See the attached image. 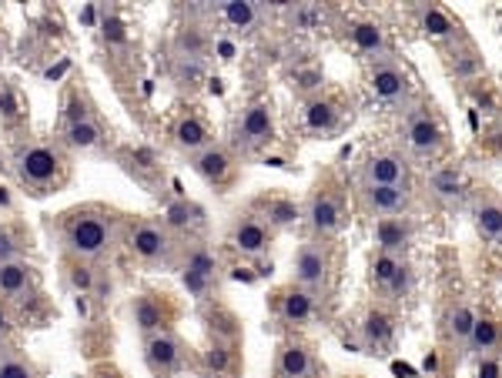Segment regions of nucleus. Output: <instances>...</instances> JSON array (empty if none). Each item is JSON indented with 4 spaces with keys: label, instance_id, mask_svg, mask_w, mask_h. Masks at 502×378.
Returning <instances> with one entry per match:
<instances>
[{
    "label": "nucleus",
    "instance_id": "f257e3e1",
    "mask_svg": "<svg viewBox=\"0 0 502 378\" xmlns=\"http://www.w3.org/2000/svg\"><path fill=\"white\" fill-rule=\"evenodd\" d=\"M61 241L77 261H94L111 251L114 218L104 208H74L61 221Z\"/></svg>",
    "mask_w": 502,
    "mask_h": 378
},
{
    "label": "nucleus",
    "instance_id": "f03ea898",
    "mask_svg": "<svg viewBox=\"0 0 502 378\" xmlns=\"http://www.w3.org/2000/svg\"><path fill=\"white\" fill-rule=\"evenodd\" d=\"M64 154L51 144H21L17 151H14V174H17V181L31 191V195H44V191H51L54 184H61L64 178Z\"/></svg>",
    "mask_w": 502,
    "mask_h": 378
},
{
    "label": "nucleus",
    "instance_id": "7ed1b4c3",
    "mask_svg": "<svg viewBox=\"0 0 502 378\" xmlns=\"http://www.w3.org/2000/svg\"><path fill=\"white\" fill-rule=\"evenodd\" d=\"M128 255L144 261V265H168L175 258V235L158 221H134L124 235Z\"/></svg>",
    "mask_w": 502,
    "mask_h": 378
},
{
    "label": "nucleus",
    "instance_id": "20e7f679",
    "mask_svg": "<svg viewBox=\"0 0 502 378\" xmlns=\"http://www.w3.org/2000/svg\"><path fill=\"white\" fill-rule=\"evenodd\" d=\"M292 271H295V285L312 291V295H325L328 281H332V251H328L325 241H305V245L295 251V261H292Z\"/></svg>",
    "mask_w": 502,
    "mask_h": 378
},
{
    "label": "nucleus",
    "instance_id": "39448f33",
    "mask_svg": "<svg viewBox=\"0 0 502 378\" xmlns=\"http://www.w3.org/2000/svg\"><path fill=\"white\" fill-rule=\"evenodd\" d=\"M402 141H405L409 154L425 158V161H435L446 151V131H442L439 117L432 111H425V107L409 111V117L402 124Z\"/></svg>",
    "mask_w": 502,
    "mask_h": 378
},
{
    "label": "nucleus",
    "instance_id": "423d86ee",
    "mask_svg": "<svg viewBox=\"0 0 502 378\" xmlns=\"http://www.w3.org/2000/svg\"><path fill=\"white\" fill-rule=\"evenodd\" d=\"M275 141V111L268 101L248 104L235 124V144L241 151H258Z\"/></svg>",
    "mask_w": 502,
    "mask_h": 378
},
{
    "label": "nucleus",
    "instance_id": "0eeeda50",
    "mask_svg": "<svg viewBox=\"0 0 502 378\" xmlns=\"http://www.w3.org/2000/svg\"><path fill=\"white\" fill-rule=\"evenodd\" d=\"M302 218H305L308 231L315 235V241H328V238L339 235L342 205H339V198H335V191L318 184L315 191H312V198L305 201V208H302Z\"/></svg>",
    "mask_w": 502,
    "mask_h": 378
},
{
    "label": "nucleus",
    "instance_id": "6e6552de",
    "mask_svg": "<svg viewBox=\"0 0 502 378\" xmlns=\"http://www.w3.org/2000/svg\"><path fill=\"white\" fill-rule=\"evenodd\" d=\"M144 365L151 368L154 378H175L185 365V345L178 342L171 328L154 332L144 338Z\"/></svg>",
    "mask_w": 502,
    "mask_h": 378
},
{
    "label": "nucleus",
    "instance_id": "1a4fd4ad",
    "mask_svg": "<svg viewBox=\"0 0 502 378\" xmlns=\"http://www.w3.org/2000/svg\"><path fill=\"white\" fill-rule=\"evenodd\" d=\"M369 91L375 101L382 104H399L412 94V77L405 67L385 57V61H372L369 64Z\"/></svg>",
    "mask_w": 502,
    "mask_h": 378
},
{
    "label": "nucleus",
    "instance_id": "9d476101",
    "mask_svg": "<svg viewBox=\"0 0 502 378\" xmlns=\"http://www.w3.org/2000/svg\"><path fill=\"white\" fill-rule=\"evenodd\" d=\"M228 245L235 248L241 258H261L268 255V248H271V228L261 221L258 215L245 211V215H238L228 228Z\"/></svg>",
    "mask_w": 502,
    "mask_h": 378
},
{
    "label": "nucleus",
    "instance_id": "9b49d317",
    "mask_svg": "<svg viewBox=\"0 0 502 378\" xmlns=\"http://www.w3.org/2000/svg\"><path fill=\"white\" fill-rule=\"evenodd\" d=\"M191 171H195L205 184H211V188H228L238 171V164H235L231 148L215 141V144H208L205 151L191 154Z\"/></svg>",
    "mask_w": 502,
    "mask_h": 378
},
{
    "label": "nucleus",
    "instance_id": "f8f14e48",
    "mask_svg": "<svg viewBox=\"0 0 502 378\" xmlns=\"http://www.w3.org/2000/svg\"><path fill=\"white\" fill-rule=\"evenodd\" d=\"M409 161L392 151L369 154L362 164V184L369 188H409Z\"/></svg>",
    "mask_w": 502,
    "mask_h": 378
},
{
    "label": "nucleus",
    "instance_id": "ddd939ff",
    "mask_svg": "<svg viewBox=\"0 0 502 378\" xmlns=\"http://www.w3.org/2000/svg\"><path fill=\"white\" fill-rule=\"evenodd\" d=\"M359 198H362V208H365L375 221H379V218H402L412 211L409 188H369V184H362Z\"/></svg>",
    "mask_w": 502,
    "mask_h": 378
},
{
    "label": "nucleus",
    "instance_id": "4468645a",
    "mask_svg": "<svg viewBox=\"0 0 502 378\" xmlns=\"http://www.w3.org/2000/svg\"><path fill=\"white\" fill-rule=\"evenodd\" d=\"M375 248L379 251H389V255H405L412 245V238H415V221L409 215L402 218H379L375 221Z\"/></svg>",
    "mask_w": 502,
    "mask_h": 378
},
{
    "label": "nucleus",
    "instance_id": "2eb2a0df",
    "mask_svg": "<svg viewBox=\"0 0 502 378\" xmlns=\"http://www.w3.org/2000/svg\"><path fill=\"white\" fill-rule=\"evenodd\" d=\"M315 301L318 298L312 295V291H305V288H285V291H278L275 298V315L282 325H305V322H312L315 318Z\"/></svg>",
    "mask_w": 502,
    "mask_h": 378
},
{
    "label": "nucleus",
    "instance_id": "dca6fc26",
    "mask_svg": "<svg viewBox=\"0 0 502 378\" xmlns=\"http://www.w3.org/2000/svg\"><path fill=\"white\" fill-rule=\"evenodd\" d=\"M171 144L191 158V154L205 151L208 144H215V138H211L208 124L201 121L198 114H185V117H178L175 128H171Z\"/></svg>",
    "mask_w": 502,
    "mask_h": 378
},
{
    "label": "nucleus",
    "instance_id": "f3484780",
    "mask_svg": "<svg viewBox=\"0 0 502 378\" xmlns=\"http://www.w3.org/2000/svg\"><path fill=\"white\" fill-rule=\"evenodd\" d=\"M349 34H352L355 51H359L362 57H369V61H385V57H392L389 54V37H385V31H382V24L355 21Z\"/></svg>",
    "mask_w": 502,
    "mask_h": 378
},
{
    "label": "nucleus",
    "instance_id": "a211bd4d",
    "mask_svg": "<svg viewBox=\"0 0 502 378\" xmlns=\"http://www.w3.org/2000/svg\"><path fill=\"white\" fill-rule=\"evenodd\" d=\"M472 225L486 241L502 245V201L492 195H482L472 201Z\"/></svg>",
    "mask_w": 502,
    "mask_h": 378
},
{
    "label": "nucleus",
    "instance_id": "6ab92c4d",
    "mask_svg": "<svg viewBox=\"0 0 502 378\" xmlns=\"http://www.w3.org/2000/svg\"><path fill=\"white\" fill-rule=\"evenodd\" d=\"M312 372H315L312 348L302 345V342H285L278 352L275 378H312Z\"/></svg>",
    "mask_w": 502,
    "mask_h": 378
},
{
    "label": "nucleus",
    "instance_id": "aec40b11",
    "mask_svg": "<svg viewBox=\"0 0 502 378\" xmlns=\"http://www.w3.org/2000/svg\"><path fill=\"white\" fill-rule=\"evenodd\" d=\"M359 338L365 348H385L392 345V338H395V322H392L389 312H382V308H369L359 322Z\"/></svg>",
    "mask_w": 502,
    "mask_h": 378
},
{
    "label": "nucleus",
    "instance_id": "412c9836",
    "mask_svg": "<svg viewBox=\"0 0 502 378\" xmlns=\"http://www.w3.org/2000/svg\"><path fill=\"white\" fill-rule=\"evenodd\" d=\"M469 352L476 358H486V355H502V322L492 315H479L476 325H472V335H469Z\"/></svg>",
    "mask_w": 502,
    "mask_h": 378
},
{
    "label": "nucleus",
    "instance_id": "4be33fe9",
    "mask_svg": "<svg viewBox=\"0 0 502 378\" xmlns=\"http://www.w3.org/2000/svg\"><path fill=\"white\" fill-rule=\"evenodd\" d=\"M34 281H37V271L34 265L27 261H7V265H0V298H24L34 291Z\"/></svg>",
    "mask_w": 502,
    "mask_h": 378
},
{
    "label": "nucleus",
    "instance_id": "5701e85b",
    "mask_svg": "<svg viewBox=\"0 0 502 378\" xmlns=\"http://www.w3.org/2000/svg\"><path fill=\"white\" fill-rule=\"evenodd\" d=\"M415 21H419V31L425 34L429 41H456V37H459V24L452 21L442 7H435V4L415 7Z\"/></svg>",
    "mask_w": 502,
    "mask_h": 378
},
{
    "label": "nucleus",
    "instance_id": "b1692460",
    "mask_svg": "<svg viewBox=\"0 0 502 378\" xmlns=\"http://www.w3.org/2000/svg\"><path fill=\"white\" fill-rule=\"evenodd\" d=\"M131 318H134V325H138V332H141L144 338L168 328V308H164V301H158V295H138L134 298Z\"/></svg>",
    "mask_w": 502,
    "mask_h": 378
},
{
    "label": "nucleus",
    "instance_id": "393cba45",
    "mask_svg": "<svg viewBox=\"0 0 502 378\" xmlns=\"http://www.w3.org/2000/svg\"><path fill=\"white\" fill-rule=\"evenodd\" d=\"M429 191L442 205H456V201L466 195V174H462L459 168H452V164L435 168V171L429 174Z\"/></svg>",
    "mask_w": 502,
    "mask_h": 378
},
{
    "label": "nucleus",
    "instance_id": "a878e982",
    "mask_svg": "<svg viewBox=\"0 0 502 378\" xmlns=\"http://www.w3.org/2000/svg\"><path fill=\"white\" fill-rule=\"evenodd\" d=\"M342 124V111L335 101L328 97H312L305 104V128L315 134H332Z\"/></svg>",
    "mask_w": 502,
    "mask_h": 378
},
{
    "label": "nucleus",
    "instance_id": "bb28decb",
    "mask_svg": "<svg viewBox=\"0 0 502 378\" xmlns=\"http://www.w3.org/2000/svg\"><path fill=\"white\" fill-rule=\"evenodd\" d=\"M221 14V21L238 34H251L261 24V11H258V4H248V0H228L218 7Z\"/></svg>",
    "mask_w": 502,
    "mask_h": 378
},
{
    "label": "nucleus",
    "instance_id": "cd10ccee",
    "mask_svg": "<svg viewBox=\"0 0 502 378\" xmlns=\"http://www.w3.org/2000/svg\"><path fill=\"white\" fill-rule=\"evenodd\" d=\"M181 268H188V271H195V275L208 278V281H218V275H221V261H218V255L208 245H201V241H191V245L185 248Z\"/></svg>",
    "mask_w": 502,
    "mask_h": 378
},
{
    "label": "nucleus",
    "instance_id": "c85d7f7f",
    "mask_svg": "<svg viewBox=\"0 0 502 378\" xmlns=\"http://www.w3.org/2000/svg\"><path fill=\"white\" fill-rule=\"evenodd\" d=\"M205 225V215H201V208L191 205V201H185V198H178V201H171L168 205V211H164V228L168 231H195V228Z\"/></svg>",
    "mask_w": 502,
    "mask_h": 378
},
{
    "label": "nucleus",
    "instance_id": "c756f323",
    "mask_svg": "<svg viewBox=\"0 0 502 378\" xmlns=\"http://www.w3.org/2000/svg\"><path fill=\"white\" fill-rule=\"evenodd\" d=\"M476 318H479V312H476L469 301H456V305H449V312H446V335H449L452 342H462V345H466L472 335Z\"/></svg>",
    "mask_w": 502,
    "mask_h": 378
},
{
    "label": "nucleus",
    "instance_id": "7c9ffc66",
    "mask_svg": "<svg viewBox=\"0 0 502 378\" xmlns=\"http://www.w3.org/2000/svg\"><path fill=\"white\" fill-rule=\"evenodd\" d=\"M101 141H104V131L94 117L77 121V124H64V144L74 148V151H94Z\"/></svg>",
    "mask_w": 502,
    "mask_h": 378
},
{
    "label": "nucleus",
    "instance_id": "2f4dec72",
    "mask_svg": "<svg viewBox=\"0 0 502 378\" xmlns=\"http://www.w3.org/2000/svg\"><path fill=\"white\" fill-rule=\"evenodd\" d=\"M175 54L178 57H188V61H205L208 34L201 31L198 24H185V27L175 34Z\"/></svg>",
    "mask_w": 502,
    "mask_h": 378
},
{
    "label": "nucleus",
    "instance_id": "473e14b6",
    "mask_svg": "<svg viewBox=\"0 0 502 378\" xmlns=\"http://www.w3.org/2000/svg\"><path fill=\"white\" fill-rule=\"evenodd\" d=\"M268 228H292L302 218V208L288 198H265V215H258Z\"/></svg>",
    "mask_w": 502,
    "mask_h": 378
},
{
    "label": "nucleus",
    "instance_id": "72a5a7b5",
    "mask_svg": "<svg viewBox=\"0 0 502 378\" xmlns=\"http://www.w3.org/2000/svg\"><path fill=\"white\" fill-rule=\"evenodd\" d=\"M201 365H205L208 375H228L231 365H235V348L228 345V342H208V348L201 352Z\"/></svg>",
    "mask_w": 502,
    "mask_h": 378
},
{
    "label": "nucleus",
    "instance_id": "f704fd0d",
    "mask_svg": "<svg viewBox=\"0 0 502 378\" xmlns=\"http://www.w3.org/2000/svg\"><path fill=\"white\" fill-rule=\"evenodd\" d=\"M208 332L215 342H228V345H235L238 335H241V328H238V318L228 312V308H215V312H208Z\"/></svg>",
    "mask_w": 502,
    "mask_h": 378
},
{
    "label": "nucleus",
    "instance_id": "c9c22d12",
    "mask_svg": "<svg viewBox=\"0 0 502 378\" xmlns=\"http://www.w3.org/2000/svg\"><path fill=\"white\" fill-rule=\"evenodd\" d=\"M402 261H405V255H389V251H379V255L372 258V285L379 288V291H385L389 281L395 278V271L402 268Z\"/></svg>",
    "mask_w": 502,
    "mask_h": 378
},
{
    "label": "nucleus",
    "instance_id": "e433bc0d",
    "mask_svg": "<svg viewBox=\"0 0 502 378\" xmlns=\"http://www.w3.org/2000/svg\"><path fill=\"white\" fill-rule=\"evenodd\" d=\"M449 67L459 81H472V77H479L482 74V57L472 51V47H462V51H452Z\"/></svg>",
    "mask_w": 502,
    "mask_h": 378
},
{
    "label": "nucleus",
    "instance_id": "4c0bfd02",
    "mask_svg": "<svg viewBox=\"0 0 502 378\" xmlns=\"http://www.w3.org/2000/svg\"><path fill=\"white\" fill-rule=\"evenodd\" d=\"M171 77H175V84H181V87H198V84L205 81V61L175 57V64H171Z\"/></svg>",
    "mask_w": 502,
    "mask_h": 378
},
{
    "label": "nucleus",
    "instance_id": "58836bf2",
    "mask_svg": "<svg viewBox=\"0 0 502 378\" xmlns=\"http://www.w3.org/2000/svg\"><path fill=\"white\" fill-rule=\"evenodd\" d=\"M412 288H415V271H412L409 261H402V268L395 271V278L389 281V288H385V298H392V301H402V298L412 295Z\"/></svg>",
    "mask_w": 502,
    "mask_h": 378
},
{
    "label": "nucleus",
    "instance_id": "ea45409f",
    "mask_svg": "<svg viewBox=\"0 0 502 378\" xmlns=\"http://www.w3.org/2000/svg\"><path fill=\"white\" fill-rule=\"evenodd\" d=\"M94 281H97V271L87 265H71V271H67V285L74 288V295H91L94 291Z\"/></svg>",
    "mask_w": 502,
    "mask_h": 378
},
{
    "label": "nucleus",
    "instance_id": "a19ab883",
    "mask_svg": "<svg viewBox=\"0 0 502 378\" xmlns=\"http://www.w3.org/2000/svg\"><path fill=\"white\" fill-rule=\"evenodd\" d=\"M181 285H185L188 291L198 298V301H211V298H215L218 281H208V278H201V275H195V271L181 268Z\"/></svg>",
    "mask_w": 502,
    "mask_h": 378
},
{
    "label": "nucleus",
    "instance_id": "79ce46f5",
    "mask_svg": "<svg viewBox=\"0 0 502 378\" xmlns=\"http://www.w3.org/2000/svg\"><path fill=\"white\" fill-rule=\"evenodd\" d=\"M0 378H37V372H34L31 362L7 352V355H0Z\"/></svg>",
    "mask_w": 502,
    "mask_h": 378
},
{
    "label": "nucleus",
    "instance_id": "37998d69",
    "mask_svg": "<svg viewBox=\"0 0 502 378\" xmlns=\"http://www.w3.org/2000/svg\"><path fill=\"white\" fill-rule=\"evenodd\" d=\"M101 37L108 47H124L128 44V27H124V21L118 14H108L101 21Z\"/></svg>",
    "mask_w": 502,
    "mask_h": 378
},
{
    "label": "nucleus",
    "instance_id": "c03bdc74",
    "mask_svg": "<svg viewBox=\"0 0 502 378\" xmlns=\"http://www.w3.org/2000/svg\"><path fill=\"white\" fill-rule=\"evenodd\" d=\"M7 261H21V241L11 231H0V265Z\"/></svg>",
    "mask_w": 502,
    "mask_h": 378
},
{
    "label": "nucleus",
    "instance_id": "a18cd8bd",
    "mask_svg": "<svg viewBox=\"0 0 502 378\" xmlns=\"http://www.w3.org/2000/svg\"><path fill=\"white\" fill-rule=\"evenodd\" d=\"M91 111H87V104L81 101V94H71L67 97V111H64V124H77V121H87Z\"/></svg>",
    "mask_w": 502,
    "mask_h": 378
},
{
    "label": "nucleus",
    "instance_id": "49530a36",
    "mask_svg": "<svg viewBox=\"0 0 502 378\" xmlns=\"http://www.w3.org/2000/svg\"><path fill=\"white\" fill-rule=\"evenodd\" d=\"M476 378H502V358L486 355L476 362Z\"/></svg>",
    "mask_w": 502,
    "mask_h": 378
},
{
    "label": "nucleus",
    "instance_id": "de8ad7c7",
    "mask_svg": "<svg viewBox=\"0 0 502 378\" xmlns=\"http://www.w3.org/2000/svg\"><path fill=\"white\" fill-rule=\"evenodd\" d=\"M322 14L315 11V7H295V14H292V21H295V27H302V31H308L312 24L318 21Z\"/></svg>",
    "mask_w": 502,
    "mask_h": 378
},
{
    "label": "nucleus",
    "instance_id": "09e8293b",
    "mask_svg": "<svg viewBox=\"0 0 502 378\" xmlns=\"http://www.w3.org/2000/svg\"><path fill=\"white\" fill-rule=\"evenodd\" d=\"M74 308H77L81 318H87L91 315V295H74Z\"/></svg>",
    "mask_w": 502,
    "mask_h": 378
},
{
    "label": "nucleus",
    "instance_id": "8fccbe9b",
    "mask_svg": "<svg viewBox=\"0 0 502 378\" xmlns=\"http://www.w3.org/2000/svg\"><path fill=\"white\" fill-rule=\"evenodd\" d=\"M11 335V315H7V308L0 305V338Z\"/></svg>",
    "mask_w": 502,
    "mask_h": 378
},
{
    "label": "nucleus",
    "instance_id": "3c124183",
    "mask_svg": "<svg viewBox=\"0 0 502 378\" xmlns=\"http://www.w3.org/2000/svg\"><path fill=\"white\" fill-rule=\"evenodd\" d=\"M14 205V195H11V188H7V184H0V208H4V211H7V208Z\"/></svg>",
    "mask_w": 502,
    "mask_h": 378
},
{
    "label": "nucleus",
    "instance_id": "603ef678",
    "mask_svg": "<svg viewBox=\"0 0 502 378\" xmlns=\"http://www.w3.org/2000/svg\"><path fill=\"white\" fill-rule=\"evenodd\" d=\"M11 348H7V338H0V355H7Z\"/></svg>",
    "mask_w": 502,
    "mask_h": 378
},
{
    "label": "nucleus",
    "instance_id": "864d4df0",
    "mask_svg": "<svg viewBox=\"0 0 502 378\" xmlns=\"http://www.w3.org/2000/svg\"><path fill=\"white\" fill-rule=\"evenodd\" d=\"M97 378H121V375H118V372H101Z\"/></svg>",
    "mask_w": 502,
    "mask_h": 378
}]
</instances>
